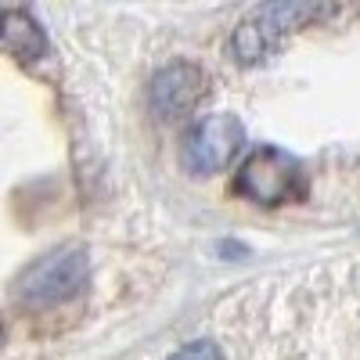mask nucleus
I'll use <instances>...</instances> for the list:
<instances>
[{"label": "nucleus", "instance_id": "nucleus-3", "mask_svg": "<svg viewBox=\"0 0 360 360\" xmlns=\"http://www.w3.org/2000/svg\"><path fill=\"white\" fill-rule=\"evenodd\" d=\"M242 144H245V127L238 115L231 112L202 115L180 141V166L191 176H213L242 152Z\"/></svg>", "mask_w": 360, "mask_h": 360}, {"label": "nucleus", "instance_id": "nucleus-7", "mask_svg": "<svg viewBox=\"0 0 360 360\" xmlns=\"http://www.w3.org/2000/svg\"><path fill=\"white\" fill-rule=\"evenodd\" d=\"M169 360H227L224 349L217 342H209V339H195V342H184Z\"/></svg>", "mask_w": 360, "mask_h": 360}, {"label": "nucleus", "instance_id": "nucleus-1", "mask_svg": "<svg viewBox=\"0 0 360 360\" xmlns=\"http://www.w3.org/2000/svg\"><path fill=\"white\" fill-rule=\"evenodd\" d=\"M227 191L238 202L278 209V205L303 202L307 191H310V180H307L303 166H299L288 152H281L274 144H263L252 155H245V162L234 169Z\"/></svg>", "mask_w": 360, "mask_h": 360}, {"label": "nucleus", "instance_id": "nucleus-6", "mask_svg": "<svg viewBox=\"0 0 360 360\" xmlns=\"http://www.w3.org/2000/svg\"><path fill=\"white\" fill-rule=\"evenodd\" d=\"M278 47H281L278 33H274V29H270L256 11H252L245 22H238L234 37H231V54H234L242 65H256V62H263V58H266V54H274Z\"/></svg>", "mask_w": 360, "mask_h": 360}, {"label": "nucleus", "instance_id": "nucleus-5", "mask_svg": "<svg viewBox=\"0 0 360 360\" xmlns=\"http://www.w3.org/2000/svg\"><path fill=\"white\" fill-rule=\"evenodd\" d=\"M0 47H4V54L15 58V62H37L47 51V37H44L40 22L29 11L8 8L0 15Z\"/></svg>", "mask_w": 360, "mask_h": 360}, {"label": "nucleus", "instance_id": "nucleus-4", "mask_svg": "<svg viewBox=\"0 0 360 360\" xmlns=\"http://www.w3.org/2000/svg\"><path fill=\"white\" fill-rule=\"evenodd\" d=\"M209 94V72L195 62H169L148 83V105L159 119H180Z\"/></svg>", "mask_w": 360, "mask_h": 360}, {"label": "nucleus", "instance_id": "nucleus-2", "mask_svg": "<svg viewBox=\"0 0 360 360\" xmlns=\"http://www.w3.org/2000/svg\"><path fill=\"white\" fill-rule=\"evenodd\" d=\"M90 281V256L79 245H62L37 259L33 266H25V274L18 278V299L25 307H58L76 299Z\"/></svg>", "mask_w": 360, "mask_h": 360}]
</instances>
